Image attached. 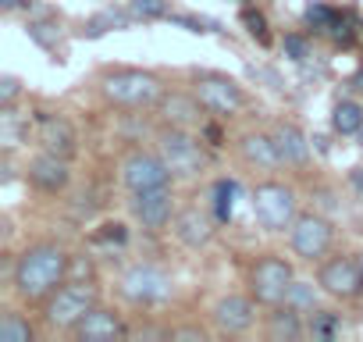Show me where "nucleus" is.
I'll return each instance as SVG.
<instances>
[{
	"label": "nucleus",
	"instance_id": "f257e3e1",
	"mask_svg": "<svg viewBox=\"0 0 363 342\" xmlns=\"http://www.w3.org/2000/svg\"><path fill=\"white\" fill-rule=\"evenodd\" d=\"M68 250L57 246V243H36L29 246L18 260H15V271H11V285L22 299H47L68 275Z\"/></svg>",
	"mask_w": 363,
	"mask_h": 342
},
{
	"label": "nucleus",
	"instance_id": "f03ea898",
	"mask_svg": "<svg viewBox=\"0 0 363 342\" xmlns=\"http://www.w3.org/2000/svg\"><path fill=\"white\" fill-rule=\"evenodd\" d=\"M100 93L107 104L114 107H128V111H143V107H153L160 104L164 96V82L153 75V72H143V68H114L100 79Z\"/></svg>",
	"mask_w": 363,
	"mask_h": 342
},
{
	"label": "nucleus",
	"instance_id": "7ed1b4c3",
	"mask_svg": "<svg viewBox=\"0 0 363 342\" xmlns=\"http://www.w3.org/2000/svg\"><path fill=\"white\" fill-rule=\"evenodd\" d=\"M157 153L164 157V164L171 167L174 179H196L200 171L207 167V150H203V143H200L189 128H178V125H167V128L157 136Z\"/></svg>",
	"mask_w": 363,
	"mask_h": 342
},
{
	"label": "nucleus",
	"instance_id": "20e7f679",
	"mask_svg": "<svg viewBox=\"0 0 363 342\" xmlns=\"http://www.w3.org/2000/svg\"><path fill=\"white\" fill-rule=\"evenodd\" d=\"M118 292L132 307H160L174 296V282L157 264H132L118 278Z\"/></svg>",
	"mask_w": 363,
	"mask_h": 342
},
{
	"label": "nucleus",
	"instance_id": "39448f33",
	"mask_svg": "<svg viewBox=\"0 0 363 342\" xmlns=\"http://www.w3.org/2000/svg\"><path fill=\"white\" fill-rule=\"evenodd\" d=\"M93 307H96V289L89 282H61L43 303V321L57 331H72Z\"/></svg>",
	"mask_w": 363,
	"mask_h": 342
},
{
	"label": "nucleus",
	"instance_id": "423d86ee",
	"mask_svg": "<svg viewBox=\"0 0 363 342\" xmlns=\"http://www.w3.org/2000/svg\"><path fill=\"white\" fill-rule=\"evenodd\" d=\"M250 204H253L257 225L267 228V232H285L299 218L296 214V193L289 186H281V182H260L253 189V200Z\"/></svg>",
	"mask_w": 363,
	"mask_h": 342
},
{
	"label": "nucleus",
	"instance_id": "0eeeda50",
	"mask_svg": "<svg viewBox=\"0 0 363 342\" xmlns=\"http://www.w3.org/2000/svg\"><path fill=\"white\" fill-rule=\"evenodd\" d=\"M292 285H296V275H292L289 260H281V257H260L250 271V296L264 307H281L289 299Z\"/></svg>",
	"mask_w": 363,
	"mask_h": 342
},
{
	"label": "nucleus",
	"instance_id": "6e6552de",
	"mask_svg": "<svg viewBox=\"0 0 363 342\" xmlns=\"http://www.w3.org/2000/svg\"><path fill=\"white\" fill-rule=\"evenodd\" d=\"M171 167L164 164L160 153L150 150H132L121 160V186L128 193H150V189H167L171 186Z\"/></svg>",
	"mask_w": 363,
	"mask_h": 342
},
{
	"label": "nucleus",
	"instance_id": "1a4fd4ad",
	"mask_svg": "<svg viewBox=\"0 0 363 342\" xmlns=\"http://www.w3.org/2000/svg\"><path fill=\"white\" fill-rule=\"evenodd\" d=\"M193 93L200 96L203 111H211V114H218V118L239 114V111L246 107V93H242V86H239L235 79H228V75H218V72L200 75L196 86H193Z\"/></svg>",
	"mask_w": 363,
	"mask_h": 342
},
{
	"label": "nucleus",
	"instance_id": "9d476101",
	"mask_svg": "<svg viewBox=\"0 0 363 342\" xmlns=\"http://www.w3.org/2000/svg\"><path fill=\"white\" fill-rule=\"evenodd\" d=\"M289 243H292V253L303 257V260H320L331 243H335V228L324 214H299L289 228Z\"/></svg>",
	"mask_w": 363,
	"mask_h": 342
},
{
	"label": "nucleus",
	"instance_id": "9b49d317",
	"mask_svg": "<svg viewBox=\"0 0 363 342\" xmlns=\"http://www.w3.org/2000/svg\"><path fill=\"white\" fill-rule=\"evenodd\" d=\"M317 285L328 296H335V299H356L363 292V260H356V257H331L320 267Z\"/></svg>",
	"mask_w": 363,
	"mask_h": 342
},
{
	"label": "nucleus",
	"instance_id": "f8f14e48",
	"mask_svg": "<svg viewBox=\"0 0 363 342\" xmlns=\"http://www.w3.org/2000/svg\"><path fill=\"white\" fill-rule=\"evenodd\" d=\"M132 218L146 228V232H160L174 221V197L171 189H150V193H132L128 200Z\"/></svg>",
	"mask_w": 363,
	"mask_h": 342
},
{
	"label": "nucleus",
	"instance_id": "ddd939ff",
	"mask_svg": "<svg viewBox=\"0 0 363 342\" xmlns=\"http://www.w3.org/2000/svg\"><path fill=\"white\" fill-rule=\"evenodd\" d=\"M211 317H214V328H218L221 335H242V331H250L253 321H257V299H253V296L228 292V296H221V299L214 303Z\"/></svg>",
	"mask_w": 363,
	"mask_h": 342
},
{
	"label": "nucleus",
	"instance_id": "4468645a",
	"mask_svg": "<svg viewBox=\"0 0 363 342\" xmlns=\"http://www.w3.org/2000/svg\"><path fill=\"white\" fill-rule=\"evenodd\" d=\"M121 335H128L125 321H121L114 310L100 307V303L72 328V338H79V342H114V338H121Z\"/></svg>",
	"mask_w": 363,
	"mask_h": 342
},
{
	"label": "nucleus",
	"instance_id": "2eb2a0df",
	"mask_svg": "<svg viewBox=\"0 0 363 342\" xmlns=\"http://www.w3.org/2000/svg\"><path fill=\"white\" fill-rule=\"evenodd\" d=\"M171 232H174V239H178L182 246L203 250V246H211V239H214V221H211L207 211H200V207H186V211H178V214H174Z\"/></svg>",
	"mask_w": 363,
	"mask_h": 342
},
{
	"label": "nucleus",
	"instance_id": "dca6fc26",
	"mask_svg": "<svg viewBox=\"0 0 363 342\" xmlns=\"http://www.w3.org/2000/svg\"><path fill=\"white\" fill-rule=\"evenodd\" d=\"M68 179H72L68 157H61V153L43 150L40 157L29 160V182H33L36 189H43V193H61V189L68 186Z\"/></svg>",
	"mask_w": 363,
	"mask_h": 342
},
{
	"label": "nucleus",
	"instance_id": "f3484780",
	"mask_svg": "<svg viewBox=\"0 0 363 342\" xmlns=\"http://www.w3.org/2000/svg\"><path fill=\"white\" fill-rule=\"evenodd\" d=\"M239 153H242V160H246L250 167H257V171H274V167L285 164L281 153H278L274 132H271V136H267V132H246V136L239 139Z\"/></svg>",
	"mask_w": 363,
	"mask_h": 342
},
{
	"label": "nucleus",
	"instance_id": "a211bd4d",
	"mask_svg": "<svg viewBox=\"0 0 363 342\" xmlns=\"http://www.w3.org/2000/svg\"><path fill=\"white\" fill-rule=\"evenodd\" d=\"M160 118L167 121V125H178V128H193L203 114V104H200V96L193 93V96H186V93H164L160 96Z\"/></svg>",
	"mask_w": 363,
	"mask_h": 342
},
{
	"label": "nucleus",
	"instance_id": "6ab92c4d",
	"mask_svg": "<svg viewBox=\"0 0 363 342\" xmlns=\"http://www.w3.org/2000/svg\"><path fill=\"white\" fill-rule=\"evenodd\" d=\"M40 143H43V150H50V153L72 157V153L79 150V132L72 128L68 118L50 114V118H40Z\"/></svg>",
	"mask_w": 363,
	"mask_h": 342
},
{
	"label": "nucleus",
	"instance_id": "aec40b11",
	"mask_svg": "<svg viewBox=\"0 0 363 342\" xmlns=\"http://www.w3.org/2000/svg\"><path fill=\"white\" fill-rule=\"evenodd\" d=\"M274 143H278V153H281V160L285 164H292V167H303L306 160H310V139H306V132L299 128V125H278L274 128Z\"/></svg>",
	"mask_w": 363,
	"mask_h": 342
},
{
	"label": "nucleus",
	"instance_id": "412c9836",
	"mask_svg": "<svg viewBox=\"0 0 363 342\" xmlns=\"http://www.w3.org/2000/svg\"><path fill=\"white\" fill-rule=\"evenodd\" d=\"M303 314L296 310V307H274V314L267 317V338H274V342H296V338H303Z\"/></svg>",
	"mask_w": 363,
	"mask_h": 342
},
{
	"label": "nucleus",
	"instance_id": "4be33fe9",
	"mask_svg": "<svg viewBox=\"0 0 363 342\" xmlns=\"http://www.w3.org/2000/svg\"><path fill=\"white\" fill-rule=\"evenodd\" d=\"M331 128H335L338 136H356V132H363V107H359L356 100L335 104V111H331Z\"/></svg>",
	"mask_w": 363,
	"mask_h": 342
},
{
	"label": "nucleus",
	"instance_id": "5701e85b",
	"mask_svg": "<svg viewBox=\"0 0 363 342\" xmlns=\"http://www.w3.org/2000/svg\"><path fill=\"white\" fill-rule=\"evenodd\" d=\"M33 324L18 314V310H4L0 317V342H33Z\"/></svg>",
	"mask_w": 363,
	"mask_h": 342
},
{
	"label": "nucleus",
	"instance_id": "b1692460",
	"mask_svg": "<svg viewBox=\"0 0 363 342\" xmlns=\"http://www.w3.org/2000/svg\"><path fill=\"white\" fill-rule=\"evenodd\" d=\"M285 303H289V307H296L299 314H303V310H317V292H313V285H310V282H296Z\"/></svg>",
	"mask_w": 363,
	"mask_h": 342
},
{
	"label": "nucleus",
	"instance_id": "393cba45",
	"mask_svg": "<svg viewBox=\"0 0 363 342\" xmlns=\"http://www.w3.org/2000/svg\"><path fill=\"white\" fill-rule=\"evenodd\" d=\"M22 96V82L15 75H4L0 79V107H15V100Z\"/></svg>",
	"mask_w": 363,
	"mask_h": 342
},
{
	"label": "nucleus",
	"instance_id": "a878e982",
	"mask_svg": "<svg viewBox=\"0 0 363 342\" xmlns=\"http://www.w3.org/2000/svg\"><path fill=\"white\" fill-rule=\"evenodd\" d=\"M218 218H232V197H235V182H218Z\"/></svg>",
	"mask_w": 363,
	"mask_h": 342
},
{
	"label": "nucleus",
	"instance_id": "bb28decb",
	"mask_svg": "<svg viewBox=\"0 0 363 342\" xmlns=\"http://www.w3.org/2000/svg\"><path fill=\"white\" fill-rule=\"evenodd\" d=\"M171 342H182V338H189V342H203L207 338V331L203 328H171V335H167Z\"/></svg>",
	"mask_w": 363,
	"mask_h": 342
},
{
	"label": "nucleus",
	"instance_id": "cd10ccee",
	"mask_svg": "<svg viewBox=\"0 0 363 342\" xmlns=\"http://www.w3.org/2000/svg\"><path fill=\"white\" fill-rule=\"evenodd\" d=\"M335 324H338V321H335L331 314H313L310 331H313V335H331V331H335Z\"/></svg>",
	"mask_w": 363,
	"mask_h": 342
},
{
	"label": "nucleus",
	"instance_id": "c85d7f7f",
	"mask_svg": "<svg viewBox=\"0 0 363 342\" xmlns=\"http://www.w3.org/2000/svg\"><path fill=\"white\" fill-rule=\"evenodd\" d=\"M285 50L292 54V61H303V57H306V43H303L299 36H289V40H285Z\"/></svg>",
	"mask_w": 363,
	"mask_h": 342
},
{
	"label": "nucleus",
	"instance_id": "c756f323",
	"mask_svg": "<svg viewBox=\"0 0 363 342\" xmlns=\"http://www.w3.org/2000/svg\"><path fill=\"white\" fill-rule=\"evenodd\" d=\"M135 11L139 15H164V4H160V0H139Z\"/></svg>",
	"mask_w": 363,
	"mask_h": 342
},
{
	"label": "nucleus",
	"instance_id": "7c9ffc66",
	"mask_svg": "<svg viewBox=\"0 0 363 342\" xmlns=\"http://www.w3.org/2000/svg\"><path fill=\"white\" fill-rule=\"evenodd\" d=\"M246 22H250V26H253V29H250V33H253V36H264V18H260V15H257V18H253V11H250V15H246Z\"/></svg>",
	"mask_w": 363,
	"mask_h": 342
},
{
	"label": "nucleus",
	"instance_id": "2f4dec72",
	"mask_svg": "<svg viewBox=\"0 0 363 342\" xmlns=\"http://www.w3.org/2000/svg\"><path fill=\"white\" fill-rule=\"evenodd\" d=\"M26 4H29V0H0V8H4V11H18Z\"/></svg>",
	"mask_w": 363,
	"mask_h": 342
},
{
	"label": "nucleus",
	"instance_id": "473e14b6",
	"mask_svg": "<svg viewBox=\"0 0 363 342\" xmlns=\"http://www.w3.org/2000/svg\"><path fill=\"white\" fill-rule=\"evenodd\" d=\"M352 182H356V186H359V193H363V167H356V171H352Z\"/></svg>",
	"mask_w": 363,
	"mask_h": 342
},
{
	"label": "nucleus",
	"instance_id": "72a5a7b5",
	"mask_svg": "<svg viewBox=\"0 0 363 342\" xmlns=\"http://www.w3.org/2000/svg\"><path fill=\"white\" fill-rule=\"evenodd\" d=\"M356 89H359V93H363V75H356Z\"/></svg>",
	"mask_w": 363,
	"mask_h": 342
}]
</instances>
